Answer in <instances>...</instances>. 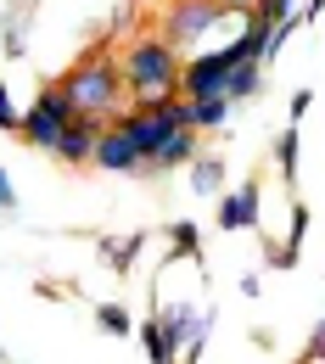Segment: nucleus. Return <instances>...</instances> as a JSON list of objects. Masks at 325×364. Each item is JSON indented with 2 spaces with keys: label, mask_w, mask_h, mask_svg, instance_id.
I'll return each instance as SVG.
<instances>
[{
  "label": "nucleus",
  "mask_w": 325,
  "mask_h": 364,
  "mask_svg": "<svg viewBox=\"0 0 325 364\" xmlns=\"http://www.w3.org/2000/svg\"><path fill=\"white\" fill-rule=\"evenodd\" d=\"M56 85H62V95H68L73 112H90V118H112V112L129 107V85H124V73H118V62H112L107 50H90V56H85L73 73H62Z\"/></svg>",
  "instance_id": "f03ea898"
},
{
  "label": "nucleus",
  "mask_w": 325,
  "mask_h": 364,
  "mask_svg": "<svg viewBox=\"0 0 325 364\" xmlns=\"http://www.w3.org/2000/svg\"><path fill=\"white\" fill-rule=\"evenodd\" d=\"M252 213H258V185H241V191H230V196L219 202V225L225 230H247Z\"/></svg>",
  "instance_id": "1a4fd4ad"
},
{
  "label": "nucleus",
  "mask_w": 325,
  "mask_h": 364,
  "mask_svg": "<svg viewBox=\"0 0 325 364\" xmlns=\"http://www.w3.org/2000/svg\"><path fill=\"white\" fill-rule=\"evenodd\" d=\"M174 252H196V230H186V225L174 230Z\"/></svg>",
  "instance_id": "a211bd4d"
},
{
  "label": "nucleus",
  "mask_w": 325,
  "mask_h": 364,
  "mask_svg": "<svg viewBox=\"0 0 325 364\" xmlns=\"http://www.w3.org/2000/svg\"><path fill=\"white\" fill-rule=\"evenodd\" d=\"M124 129H129V140H135V151L151 163L157 146L174 135V129H191V101H186V95H174V101H163V107H140V112L124 118Z\"/></svg>",
  "instance_id": "20e7f679"
},
{
  "label": "nucleus",
  "mask_w": 325,
  "mask_h": 364,
  "mask_svg": "<svg viewBox=\"0 0 325 364\" xmlns=\"http://www.w3.org/2000/svg\"><path fill=\"white\" fill-rule=\"evenodd\" d=\"M219 6H225V11H241V17H252V11H258V0H219Z\"/></svg>",
  "instance_id": "aec40b11"
},
{
  "label": "nucleus",
  "mask_w": 325,
  "mask_h": 364,
  "mask_svg": "<svg viewBox=\"0 0 325 364\" xmlns=\"http://www.w3.org/2000/svg\"><path fill=\"white\" fill-rule=\"evenodd\" d=\"M303 364H325V353H309V359H303Z\"/></svg>",
  "instance_id": "5701e85b"
},
{
  "label": "nucleus",
  "mask_w": 325,
  "mask_h": 364,
  "mask_svg": "<svg viewBox=\"0 0 325 364\" xmlns=\"http://www.w3.org/2000/svg\"><path fill=\"white\" fill-rule=\"evenodd\" d=\"M309 353H325V325L314 331V342H309Z\"/></svg>",
  "instance_id": "412c9836"
},
{
  "label": "nucleus",
  "mask_w": 325,
  "mask_h": 364,
  "mask_svg": "<svg viewBox=\"0 0 325 364\" xmlns=\"http://www.w3.org/2000/svg\"><path fill=\"white\" fill-rule=\"evenodd\" d=\"M280 174H292V168H297V135H280Z\"/></svg>",
  "instance_id": "2eb2a0df"
},
{
  "label": "nucleus",
  "mask_w": 325,
  "mask_h": 364,
  "mask_svg": "<svg viewBox=\"0 0 325 364\" xmlns=\"http://www.w3.org/2000/svg\"><path fill=\"white\" fill-rule=\"evenodd\" d=\"M101 325H107L112 336H124V331H129V314H124V309H101Z\"/></svg>",
  "instance_id": "f3484780"
},
{
  "label": "nucleus",
  "mask_w": 325,
  "mask_h": 364,
  "mask_svg": "<svg viewBox=\"0 0 325 364\" xmlns=\"http://www.w3.org/2000/svg\"><path fill=\"white\" fill-rule=\"evenodd\" d=\"M101 129H107V118H90V112H73L68 124H62V140H56V151L50 157H62V163H90L95 157V140H101Z\"/></svg>",
  "instance_id": "0eeeda50"
},
{
  "label": "nucleus",
  "mask_w": 325,
  "mask_h": 364,
  "mask_svg": "<svg viewBox=\"0 0 325 364\" xmlns=\"http://www.w3.org/2000/svg\"><path fill=\"white\" fill-rule=\"evenodd\" d=\"M17 124H23V118L11 112V101H6V90H0V129H17Z\"/></svg>",
  "instance_id": "6ab92c4d"
},
{
  "label": "nucleus",
  "mask_w": 325,
  "mask_h": 364,
  "mask_svg": "<svg viewBox=\"0 0 325 364\" xmlns=\"http://www.w3.org/2000/svg\"><path fill=\"white\" fill-rule=\"evenodd\" d=\"M252 90H258V62H235L230 79H225V95L241 101V95H252Z\"/></svg>",
  "instance_id": "9b49d317"
},
{
  "label": "nucleus",
  "mask_w": 325,
  "mask_h": 364,
  "mask_svg": "<svg viewBox=\"0 0 325 364\" xmlns=\"http://www.w3.org/2000/svg\"><path fill=\"white\" fill-rule=\"evenodd\" d=\"M118 73H124V85L135 95V112H140V107H163V101L180 95L186 62H180V50L169 46V40H135V46L118 56Z\"/></svg>",
  "instance_id": "f257e3e1"
},
{
  "label": "nucleus",
  "mask_w": 325,
  "mask_h": 364,
  "mask_svg": "<svg viewBox=\"0 0 325 364\" xmlns=\"http://www.w3.org/2000/svg\"><path fill=\"white\" fill-rule=\"evenodd\" d=\"M95 168H107V174H129V168H140L146 157L135 151V140H129V129L118 124V129H101V140H95Z\"/></svg>",
  "instance_id": "6e6552de"
},
{
  "label": "nucleus",
  "mask_w": 325,
  "mask_h": 364,
  "mask_svg": "<svg viewBox=\"0 0 325 364\" xmlns=\"http://www.w3.org/2000/svg\"><path fill=\"white\" fill-rule=\"evenodd\" d=\"M101 252L112 258V269H129V258L140 252V235H124V241H101Z\"/></svg>",
  "instance_id": "4468645a"
},
{
  "label": "nucleus",
  "mask_w": 325,
  "mask_h": 364,
  "mask_svg": "<svg viewBox=\"0 0 325 364\" xmlns=\"http://www.w3.org/2000/svg\"><path fill=\"white\" fill-rule=\"evenodd\" d=\"M219 23H225L219 0H169L163 17H157V40H169L174 50H191V46H202Z\"/></svg>",
  "instance_id": "7ed1b4c3"
},
{
  "label": "nucleus",
  "mask_w": 325,
  "mask_h": 364,
  "mask_svg": "<svg viewBox=\"0 0 325 364\" xmlns=\"http://www.w3.org/2000/svg\"><path fill=\"white\" fill-rule=\"evenodd\" d=\"M225 107H230V95H208V101H191V129H208V124H219V118H225Z\"/></svg>",
  "instance_id": "f8f14e48"
},
{
  "label": "nucleus",
  "mask_w": 325,
  "mask_h": 364,
  "mask_svg": "<svg viewBox=\"0 0 325 364\" xmlns=\"http://www.w3.org/2000/svg\"><path fill=\"white\" fill-rule=\"evenodd\" d=\"M191 157H196V135H191V129H174V135L157 146L151 163H157V168H174V163H191Z\"/></svg>",
  "instance_id": "9d476101"
},
{
  "label": "nucleus",
  "mask_w": 325,
  "mask_h": 364,
  "mask_svg": "<svg viewBox=\"0 0 325 364\" xmlns=\"http://www.w3.org/2000/svg\"><path fill=\"white\" fill-rule=\"evenodd\" d=\"M146 348H151V364H174V342H169L163 319H151V325H146Z\"/></svg>",
  "instance_id": "ddd939ff"
},
{
  "label": "nucleus",
  "mask_w": 325,
  "mask_h": 364,
  "mask_svg": "<svg viewBox=\"0 0 325 364\" xmlns=\"http://www.w3.org/2000/svg\"><path fill=\"white\" fill-rule=\"evenodd\" d=\"M73 118V107H68V95L62 85H46V90L34 95V107H28V118L17 124L28 146H40V151H56V140H62V124Z\"/></svg>",
  "instance_id": "39448f33"
},
{
  "label": "nucleus",
  "mask_w": 325,
  "mask_h": 364,
  "mask_svg": "<svg viewBox=\"0 0 325 364\" xmlns=\"http://www.w3.org/2000/svg\"><path fill=\"white\" fill-rule=\"evenodd\" d=\"M0 208H11V185H6V174H0Z\"/></svg>",
  "instance_id": "4be33fe9"
},
{
  "label": "nucleus",
  "mask_w": 325,
  "mask_h": 364,
  "mask_svg": "<svg viewBox=\"0 0 325 364\" xmlns=\"http://www.w3.org/2000/svg\"><path fill=\"white\" fill-rule=\"evenodd\" d=\"M219 163H196V191H219Z\"/></svg>",
  "instance_id": "dca6fc26"
},
{
  "label": "nucleus",
  "mask_w": 325,
  "mask_h": 364,
  "mask_svg": "<svg viewBox=\"0 0 325 364\" xmlns=\"http://www.w3.org/2000/svg\"><path fill=\"white\" fill-rule=\"evenodd\" d=\"M241 62V50L225 46V50H208V56H196L186 62V73H180V95L186 101H208V95H225V79H230V68Z\"/></svg>",
  "instance_id": "423d86ee"
}]
</instances>
